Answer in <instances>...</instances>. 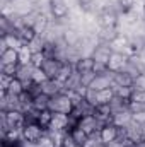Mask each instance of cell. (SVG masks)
Masks as SVG:
<instances>
[{
	"instance_id": "cell-22",
	"label": "cell",
	"mask_w": 145,
	"mask_h": 147,
	"mask_svg": "<svg viewBox=\"0 0 145 147\" xmlns=\"http://www.w3.org/2000/svg\"><path fill=\"white\" fill-rule=\"evenodd\" d=\"M130 43H132V36H130V34H126V33H119L118 38H116L109 46H111L113 51H125V48H126Z\"/></svg>"
},
{
	"instance_id": "cell-18",
	"label": "cell",
	"mask_w": 145,
	"mask_h": 147,
	"mask_svg": "<svg viewBox=\"0 0 145 147\" xmlns=\"http://www.w3.org/2000/svg\"><path fill=\"white\" fill-rule=\"evenodd\" d=\"M15 33H17V36L21 38V41H22L24 45H31V43L39 36L33 26H22V28H21V29H17Z\"/></svg>"
},
{
	"instance_id": "cell-21",
	"label": "cell",
	"mask_w": 145,
	"mask_h": 147,
	"mask_svg": "<svg viewBox=\"0 0 145 147\" xmlns=\"http://www.w3.org/2000/svg\"><path fill=\"white\" fill-rule=\"evenodd\" d=\"M94 67V58L92 57H80L75 63H73V69L77 74H85V72H91Z\"/></svg>"
},
{
	"instance_id": "cell-26",
	"label": "cell",
	"mask_w": 145,
	"mask_h": 147,
	"mask_svg": "<svg viewBox=\"0 0 145 147\" xmlns=\"http://www.w3.org/2000/svg\"><path fill=\"white\" fill-rule=\"evenodd\" d=\"M0 38H3V39L7 41L9 48H15V50H21L22 46H26V45L21 41V38L17 36V33H15V31H12V33H9V34H3V36H0Z\"/></svg>"
},
{
	"instance_id": "cell-39",
	"label": "cell",
	"mask_w": 145,
	"mask_h": 147,
	"mask_svg": "<svg viewBox=\"0 0 145 147\" xmlns=\"http://www.w3.org/2000/svg\"><path fill=\"white\" fill-rule=\"evenodd\" d=\"M60 147H63V146H60Z\"/></svg>"
},
{
	"instance_id": "cell-12",
	"label": "cell",
	"mask_w": 145,
	"mask_h": 147,
	"mask_svg": "<svg viewBox=\"0 0 145 147\" xmlns=\"http://www.w3.org/2000/svg\"><path fill=\"white\" fill-rule=\"evenodd\" d=\"M68 128V115L63 113H53V120L48 130L51 132H67Z\"/></svg>"
},
{
	"instance_id": "cell-11",
	"label": "cell",
	"mask_w": 145,
	"mask_h": 147,
	"mask_svg": "<svg viewBox=\"0 0 145 147\" xmlns=\"http://www.w3.org/2000/svg\"><path fill=\"white\" fill-rule=\"evenodd\" d=\"M113 74V86L116 87H133V75L128 74L126 70L121 72H111Z\"/></svg>"
},
{
	"instance_id": "cell-35",
	"label": "cell",
	"mask_w": 145,
	"mask_h": 147,
	"mask_svg": "<svg viewBox=\"0 0 145 147\" xmlns=\"http://www.w3.org/2000/svg\"><path fill=\"white\" fill-rule=\"evenodd\" d=\"M92 72L96 75H103V74H108L109 69H108V63H103V62H96L94 60V67H92Z\"/></svg>"
},
{
	"instance_id": "cell-6",
	"label": "cell",
	"mask_w": 145,
	"mask_h": 147,
	"mask_svg": "<svg viewBox=\"0 0 145 147\" xmlns=\"http://www.w3.org/2000/svg\"><path fill=\"white\" fill-rule=\"evenodd\" d=\"M119 137V127L118 125H114L113 121H109V123H104L101 128H99V139H101V142L104 144V146H109L113 140H116Z\"/></svg>"
},
{
	"instance_id": "cell-17",
	"label": "cell",
	"mask_w": 145,
	"mask_h": 147,
	"mask_svg": "<svg viewBox=\"0 0 145 147\" xmlns=\"http://www.w3.org/2000/svg\"><path fill=\"white\" fill-rule=\"evenodd\" d=\"M60 67H62V60H58V58H46L41 69L48 75V79H55L58 70H60Z\"/></svg>"
},
{
	"instance_id": "cell-30",
	"label": "cell",
	"mask_w": 145,
	"mask_h": 147,
	"mask_svg": "<svg viewBox=\"0 0 145 147\" xmlns=\"http://www.w3.org/2000/svg\"><path fill=\"white\" fill-rule=\"evenodd\" d=\"M113 89H114L116 98L125 99V101H130V98L133 94V87H116V86H113Z\"/></svg>"
},
{
	"instance_id": "cell-14",
	"label": "cell",
	"mask_w": 145,
	"mask_h": 147,
	"mask_svg": "<svg viewBox=\"0 0 145 147\" xmlns=\"http://www.w3.org/2000/svg\"><path fill=\"white\" fill-rule=\"evenodd\" d=\"M113 86V74H103V75H96L94 80L91 82L89 89H94V91H101V89H106V87H111Z\"/></svg>"
},
{
	"instance_id": "cell-32",
	"label": "cell",
	"mask_w": 145,
	"mask_h": 147,
	"mask_svg": "<svg viewBox=\"0 0 145 147\" xmlns=\"http://www.w3.org/2000/svg\"><path fill=\"white\" fill-rule=\"evenodd\" d=\"M44 60H46V57H44V53H43V51H34V53H33L31 65H33L34 69H41V67H43V63H44Z\"/></svg>"
},
{
	"instance_id": "cell-15",
	"label": "cell",
	"mask_w": 145,
	"mask_h": 147,
	"mask_svg": "<svg viewBox=\"0 0 145 147\" xmlns=\"http://www.w3.org/2000/svg\"><path fill=\"white\" fill-rule=\"evenodd\" d=\"M0 65H21L19 63V50L7 48L0 53Z\"/></svg>"
},
{
	"instance_id": "cell-19",
	"label": "cell",
	"mask_w": 145,
	"mask_h": 147,
	"mask_svg": "<svg viewBox=\"0 0 145 147\" xmlns=\"http://www.w3.org/2000/svg\"><path fill=\"white\" fill-rule=\"evenodd\" d=\"M73 72H75L73 63H70V62H62V67H60V70H58V74H56L55 80H58V82L65 84V82H67V80L73 75Z\"/></svg>"
},
{
	"instance_id": "cell-25",
	"label": "cell",
	"mask_w": 145,
	"mask_h": 147,
	"mask_svg": "<svg viewBox=\"0 0 145 147\" xmlns=\"http://www.w3.org/2000/svg\"><path fill=\"white\" fill-rule=\"evenodd\" d=\"M137 5V0H114V9L118 10V14H125V12H130L133 10Z\"/></svg>"
},
{
	"instance_id": "cell-16",
	"label": "cell",
	"mask_w": 145,
	"mask_h": 147,
	"mask_svg": "<svg viewBox=\"0 0 145 147\" xmlns=\"http://www.w3.org/2000/svg\"><path fill=\"white\" fill-rule=\"evenodd\" d=\"M128 110L132 111H140L145 110V91H133L132 98H130V105Z\"/></svg>"
},
{
	"instance_id": "cell-24",
	"label": "cell",
	"mask_w": 145,
	"mask_h": 147,
	"mask_svg": "<svg viewBox=\"0 0 145 147\" xmlns=\"http://www.w3.org/2000/svg\"><path fill=\"white\" fill-rule=\"evenodd\" d=\"M68 135H70V139H72L77 146H84V144H85V140L89 139V135H87V134L79 127V125H77V127H73L72 130L68 132Z\"/></svg>"
},
{
	"instance_id": "cell-31",
	"label": "cell",
	"mask_w": 145,
	"mask_h": 147,
	"mask_svg": "<svg viewBox=\"0 0 145 147\" xmlns=\"http://www.w3.org/2000/svg\"><path fill=\"white\" fill-rule=\"evenodd\" d=\"M31 80H33L34 84H44V82L48 80V75L44 74L43 69H34V70H33V77H31Z\"/></svg>"
},
{
	"instance_id": "cell-1",
	"label": "cell",
	"mask_w": 145,
	"mask_h": 147,
	"mask_svg": "<svg viewBox=\"0 0 145 147\" xmlns=\"http://www.w3.org/2000/svg\"><path fill=\"white\" fill-rule=\"evenodd\" d=\"M48 12L50 16L58 21L62 26H68V16H70V5L65 0H48Z\"/></svg>"
},
{
	"instance_id": "cell-23",
	"label": "cell",
	"mask_w": 145,
	"mask_h": 147,
	"mask_svg": "<svg viewBox=\"0 0 145 147\" xmlns=\"http://www.w3.org/2000/svg\"><path fill=\"white\" fill-rule=\"evenodd\" d=\"M50 96L48 94H44V92H41V94H38L34 96V99H33V108L38 111H43V110H50Z\"/></svg>"
},
{
	"instance_id": "cell-9",
	"label": "cell",
	"mask_w": 145,
	"mask_h": 147,
	"mask_svg": "<svg viewBox=\"0 0 145 147\" xmlns=\"http://www.w3.org/2000/svg\"><path fill=\"white\" fill-rule=\"evenodd\" d=\"M111 53H113V50H111V46H109V45H106V43H97L91 57H92L96 62L108 63V60H109V57H111Z\"/></svg>"
},
{
	"instance_id": "cell-33",
	"label": "cell",
	"mask_w": 145,
	"mask_h": 147,
	"mask_svg": "<svg viewBox=\"0 0 145 147\" xmlns=\"http://www.w3.org/2000/svg\"><path fill=\"white\" fill-rule=\"evenodd\" d=\"M133 91H145V72L133 79Z\"/></svg>"
},
{
	"instance_id": "cell-3",
	"label": "cell",
	"mask_w": 145,
	"mask_h": 147,
	"mask_svg": "<svg viewBox=\"0 0 145 147\" xmlns=\"http://www.w3.org/2000/svg\"><path fill=\"white\" fill-rule=\"evenodd\" d=\"M73 101L70 98L68 92H60V94H55L51 96L50 99V110L53 113H63V115H70L73 110Z\"/></svg>"
},
{
	"instance_id": "cell-10",
	"label": "cell",
	"mask_w": 145,
	"mask_h": 147,
	"mask_svg": "<svg viewBox=\"0 0 145 147\" xmlns=\"http://www.w3.org/2000/svg\"><path fill=\"white\" fill-rule=\"evenodd\" d=\"M121 33V29L119 28H99L97 29V39H99V43H106V45H111L118 34Z\"/></svg>"
},
{
	"instance_id": "cell-7",
	"label": "cell",
	"mask_w": 145,
	"mask_h": 147,
	"mask_svg": "<svg viewBox=\"0 0 145 147\" xmlns=\"http://www.w3.org/2000/svg\"><path fill=\"white\" fill-rule=\"evenodd\" d=\"M128 60L130 58L123 51H113L111 57H109V60H108L109 72H121V70H125L126 65H128Z\"/></svg>"
},
{
	"instance_id": "cell-5",
	"label": "cell",
	"mask_w": 145,
	"mask_h": 147,
	"mask_svg": "<svg viewBox=\"0 0 145 147\" xmlns=\"http://www.w3.org/2000/svg\"><path fill=\"white\" fill-rule=\"evenodd\" d=\"M48 134L46 128H43L39 123H26L22 128H21V135H22V140L26 142H31L36 146L38 142Z\"/></svg>"
},
{
	"instance_id": "cell-4",
	"label": "cell",
	"mask_w": 145,
	"mask_h": 147,
	"mask_svg": "<svg viewBox=\"0 0 145 147\" xmlns=\"http://www.w3.org/2000/svg\"><path fill=\"white\" fill-rule=\"evenodd\" d=\"M0 121H5L9 128L21 130L26 125V116L21 110H0Z\"/></svg>"
},
{
	"instance_id": "cell-28",
	"label": "cell",
	"mask_w": 145,
	"mask_h": 147,
	"mask_svg": "<svg viewBox=\"0 0 145 147\" xmlns=\"http://www.w3.org/2000/svg\"><path fill=\"white\" fill-rule=\"evenodd\" d=\"M51 120H53V111L51 110H43L39 111V115H38V123L43 127V128H50V125H51Z\"/></svg>"
},
{
	"instance_id": "cell-34",
	"label": "cell",
	"mask_w": 145,
	"mask_h": 147,
	"mask_svg": "<svg viewBox=\"0 0 145 147\" xmlns=\"http://www.w3.org/2000/svg\"><path fill=\"white\" fill-rule=\"evenodd\" d=\"M21 65H0V74H5V75H10V77H15L17 70H19Z\"/></svg>"
},
{
	"instance_id": "cell-8",
	"label": "cell",
	"mask_w": 145,
	"mask_h": 147,
	"mask_svg": "<svg viewBox=\"0 0 145 147\" xmlns=\"http://www.w3.org/2000/svg\"><path fill=\"white\" fill-rule=\"evenodd\" d=\"M79 127L91 137V135L99 134V128H101L103 125L97 121V118H96L94 115H84V116L79 120Z\"/></svg>"
},
{
	"instance_id": "cell-29",
	"label": "cell",
	"mask_w": 145,
	"mask_h": 147,
	"mask_svg": "<svg viewBox=\"0 0 145 147\" xmlns=\"http://www.w3.org/2000/svg\"><path fill=\"white\" fill-rule=\"evenodd\" d=\"M31 60H33V50L26 45L19 50V63L21 65H31Z\"/></svg>"
},
{
	"instance_id": "cell-13",
	"label": "cell",
	"mask_w": 145,
	"mask_h": 147,
	"mask_svg": "<svg viewBox=\"0 0 145 147\" xmlns=\"http://www.w3.org/2000/svg\"><path fill=\"white\" fill-rule=\"evenodd\" d=\"M92 115L97 118V121H99L101 125L113 121V110H111L109 105H97V106L94 108V111H92Z\"/></svg>"
},
{
	"instance_id": "cell-20",
	"label": "cell",
	"mask_w": 145,
	"mask_h": 147,
	"mask_svg": "<svg viewBox=\"0 0 145 147\" xmlns=\"http://www.w3.org/2000/svg\"><path fill=\"white\" fill-rule=\"evenodd\" d=\"M114 98H116V94H114L113 86L106 87V89H101V91H96V103L97 105H111V101Z\"/></svg>"
},
{
	"instance_id": "cell-37",
	"label": "cell",
	"mask_w": 145,
	"mask_h": 147,
	"mask_svg": "<svg viewBox=\"0 0 145 147\" xmlns=\"http://www.w3.org/2000/svg\"><path fill=\"white\" fill-rule=\"evenodd\" d=\"M36 147H56V144H55V140L46 134V135H44V137L36 144Z\"/></svg>"
},
{
	"instance_id": "cell-27",
	"label": "cell",
	"mask_w": 145,
	"mask_h": 147,
	"mask_svg": "<svg viewBox=\"0 0 145 147\" xmlns=\"http://www.w3.org/2000/svg\"><path fill=\"white\" fill-rule=\"evenodd\" d=\"M24 91H26L24 82H22L21 79H17V77H14V79H12V82H10L9 89H7V92H9V94H12V96H21Z\"/></svg>"
},
{
	"instance_id": "cell-2",
	"label": "cell",
	"mask_w": 145,
	"mask_h": 147,
	"mask_svg": "<svg viewBox=\"0 0 145 147\" xmlns=\"http://www.w3.org/2000/svg\"><path fill=\"white\" fill-rule=\"evenodd\" d=\"M96 21L97 28H119V14L114 9V3L101 9L96 16Z\"/></svg>"
},
{
	"instance_id": "cell-38",
	"label": "cell",
	"mask_w": 145,
	"mask_h": 147,
	"mask_svg": "<svg viewBox=\"0 0 145 147\" xmlns=\"http://www.w3.org/2000/svg\"><path fill=\"white\" fill-rule=\"evenodd\" d=\"M142 16H144V21H145V0H142Z\"/></svg>"
},
{
	"instance_id": "cell-36",
	"label": "cell",
	"mask_w": 145,
	"mask_h": 147,
	"mask_svg": "<svg viewBox=\"0 0 145 147\" xmlns=\"http://www.w3.org/2000/svg\"><path fill=\"white\" fill-rule=\"evenodd\" d=\"M132 121L137 123V125H145V110L133 111L132 113Z\"/></svg>"
}]
</instances>
